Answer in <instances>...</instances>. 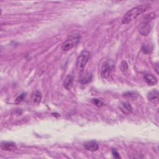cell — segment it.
Masks as SVG:
<instances>
[{
  "label": "cell",
  "mask_w": 159,
  "mask_h": 159,
  "mask_svg": "<svg viewBox=\"0 0 159 159\" xmlns=\"http://www.w3.org/2000/svg\"><path fill=\"white\" fill-rule=\"evenodd\" d=\"M151 8L150 4H145L139 5L132 8L127 11L122 19V23L124 24H127L130 23L133 20L136 19L139 15L142 14L144 12Z\"/></svg>",
  "instance_id": "cell-1"
},
{
  "label": "cell",
  "mask_w": 159,
  "mask_h": 159,
  "mask_svg": "<svg viewBox=\"0 0 159 159\" xmlns=\"http://www.w3.org/2000/svg\"><path fill=\"white\" fill-rule=\"evenodd\" d=\"M81 36L78 34H73L70 36L66 41L62 45V50L64 51H68L75 46H76L80 41Z\"/></svg>",
  "instance_id": "cell-2"
},
{
  "label": "cell",
  "mask_w": 159,
  "mask_h": 159,
  "mask_svg": "<svg viewBox=\"0 0 159 159\" xmlns=\"http://www.w3.org/2000/svg\"><path fill=\"white\" fill-rule=\"evenodd\" d=\"M89 58H90V52L88 51H83L81 54H80L77 60V68L79 71L82 72L88 63Z\"/></svg>",
  "instance_id": "cell-3"
},
{
  "label": "cell",
  "mask_w": 159,
  "mask_h": 159,
  "mask_svg": "<svg viewBox=\"0 0 159 159\" xmlns=\"http://www.w3.org/2000/svg\"><path fill=\"white\" fill-rule=\"evenodd\" d=\"M111 72V67L108 62H106L103 63L102 67H101V76L103 78L108 79L109 76H110Z\"/></svg>",
  "instance_id": "cell-4"
},
{
  "label": "cell",
  "mask_w": 159,
  "mask_h": 159,
  "mask_svg": "<svg viewBox=\"0 0 159 159\" xmlns=\"http://www.w3.org/2000/svg\"><path fill=\"white\" fill-rule=\"evenodd\" d=\"M151 30V26L150 23L142 22L139 27V33L142 36H147L150 33Z\"/></svg>",
  "instance_id": "cell-5"
},
{
  "label": "cell",
  "mask_w": 159,
  "mask_h": 159,
  "mask_svg": "<svg viewBox=\"0 0 159 159\" xmlns=\"http://www.w3.org/2000/svg\"><path fill=\"white\" fill-rule=\"evenodd\" d=\"M84 147L86 150L91 152H95L98 150V144L95 141H91L86 142L84 144Z\"/></svg>",
  "instance_id": "cell-6"
},
{
  "label": "cell",
  "mask_w": 159,
  "mask_h": 159,
  "mask_svg": "<svg viewBox=\"0 0 159 159\" xmlns=\"http://www.w3.org/2000/svg\"><path fill=\"white\" fill-rule=\"evenodd\" d=\"M119 109L125 114H129L132 112V108L131 105L127 102L121 103L119 105Z\"/></svg>",
  "instance_id": "cell-7"
},
{
  "label": "cell",
  "mask_w": 159,
  "mask_h": 159,
  "mask_svg": "<svg viewBox=\"0 0 159 159\" xmlns=\"http://www.w3.org/2000/svg\"><path fill=\"white\" fill-rule=\"evenodd\" d=\"M1 148L3 151H11L16 149V145L15 143L12 142H3L1 144Z\"/></svg>",
  "instance_id": "cell-8"
},
{
  "label": "cell",
  "mask_w": 159,
  "mask_h": 159,
  "mask_svg": "<svg viewBox=\"0 0 159 159\" xmlns=\"http://www.w3.org/2000/svg\"><path fill=\"white\" fill-rule=\"evenodd\" d=\"M144 78L145 82L149 85H156L157 84V78L151 74H145Z\"/></svg>",
  "instance_id": "cell-9"
},
{
  "label": "cell",
  "mask_w": 159,
  "mask_h": 159,
  "mask_svg": "<svg viewBox=\"0 0 159 159\" xmlns=\"http://www.w3.org/2000/svg\"><path fill=\"white\" fill-rule=\"evenodd\" d=\"M73 82V76L72 75H67V77L65 79L64 82V88L66 89H67V90H69V89H70L72 87Z\"/></svg>",
  "instance_id": "cell-10"
},
{
  "label": "cell",
  "mask_w": 159,
  "mask_h": 159,
  "mask_svg": "<svg viewBox=\"0 0 159 159\" xmlns=\"http://www.w3.org/2000/svg\"><path fill=\"white\" fill-rule=\"evenodd\" d=\"M42 94L38 90L34 91L32 94V99L34 104H38L41 101L42 99Z\"/></svg>",
  "instance_id": "cell-11"
},
{
  "label": "cell",
  "mask_w": 159,
  "mask_h": 159,
  "mask_svg": "<svg viewBox=\"0 0 159 159\" xmlns=\"http://www.w3.org/2000/svg\"><path fill=\"white\" fill-rule=\"evenodd\" d=\"M158 96H159L158 91L157 90V89H154V90L148 93L147 98L148 99V100L153 101L158 98Z\"/></svg>",
  "instance_id": "cell-12"
},
{
  "label": "cell",
  "mask_w": 159,
  "mask_h": 159,
  "mask_svg": "<svg viewBox=\"0 0 159 159\" xmlns=\"http://www.w3.org/2000/svg\"><path fill=\"white\" fill-rule=\"evenodd\" d=\"M155 17V14L154 12L150 13L144 15L142 17V22H147V23H151L152 20H153Z\"/></svg>",
  "instance_id": "cell-13"
},
{
  "label": "cell",
  "mask_w": 159,
  "mask_h": 159,
  "mask_svg": "<svg viewBox=\"0 0 159 159\" xmlns=\"http://www.w3.org/2000/svg\"><path fill=\"white\" fill-rule=\"evenodd\" d=\"M92 79V76L91 74L86 73L85 75H83L82 77L80 82L82 84H86V83H88L89 82H90Z\"/></svg>",
  "instance_id": "cell-14"
},
{
  "label": "cell",
  "mask_w": 159,
  "mask_h": 159,
  "mask_svg": "<svg viewBox=\"0 0 159 159\" xmlns=\"http://www.w3.org/2000/svg\"><path fill=\"white\" fill-rule=\"evenodd\" d=\"M92 103L93 104H94L95 106H98V107H102L104 105V103L101 100V99H92Z\"/></svg>",
  "instance_id": "cell-15"
},
{
  "label": "cell",
  "mask_w": 159,
  "mask_h": 159,
  "mask_svg": "<svg viewBox=\"0 0 159 159\" xmlns=\"http://www.w3.org/2000/svg\"><path fill=\"white\" fill-rule=\"evenodd\" d=\"M124 96H126L127 98H130L132 99H136L138 96V93L134 92H127L124 94Z\"/></svg>",
  "instance_id": "cell-16"
},
{
  "label": "cell",
  "mask_w": 159,
  "mask_h": 159,
  "mask_svg": "<svg viewBox=\"0 0 159 159\" xmlns=\"http://www.w3.org/2000/svg\"><path fill=\"white\" fill-rule=\"evenodd\" d=\"M120 68H121V70L122 71L123 73H126L127 70H128V65L126 63V62L125 61H123L121 64V65H120Z\"/></svg>",
  "instance_id": "cell-17"
},
{
  "label": "cell",
  "mask_w": 159,
  "mask_h": 159,
  "mask_svg": "<svg viewBox=\"0 0 159 159\" xmlns=\"http://www.w3.org/2000/svg\"><path fill=\"white\" fill-rule=\"evenodd\" d=\"M26 96V93H22L21 95H20L18 97H17V98L16 99V100H15V103H16V104H18V103H19L20 102H21L23 100V99H24V97Z\"/></svg>",
  "instance_id": "cell-18"
},
{
  "label": "cell",
  "mask_w": 159,
  "mask_h": 159,
  "mask_svg": "<svg viewBox=\"0 0 159 159\" xmlns=\"http://www.w3.org/2000/svg\"><path fill=\"white\" fill-rule=\"evenodd\" d=\"M112 154H113V155L114 157V158H120V156H119V153L117 152V151L116 150V149L113 148Z\"/></svg>",
  "instance_id": "cell-19"
}]
</instances>
